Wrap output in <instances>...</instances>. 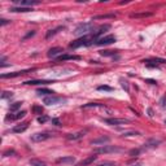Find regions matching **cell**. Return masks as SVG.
<instances>
[{"label":"cell","mask_w":166,"mask_h":166,"mask_svg":"<svg viewBox=\"0 0 166 166\" xmlns=\"http://www.w3.org/2000/svg\"><path fill=\"white\" fill-rule=\"evenodd\" d=\"M93 30V23L92 22H84V23H79V25L75 28L74 30V35L77 37H86L88 32H91Z\"/></svg>","instance_id":"cell-1"},{"label":"cell","mask_w":166,"mask_h":166,"mask_svg":"<svg viewBox=\"0 0 166 166\" xmlns=\"http://www.w3.org/2000/svg\"><path fill=\"white\" fill-rule=\"evenodd\" d=\"M93 42H96V40L92 38V35H91V37L86 35V37H82V38L77 39V40L71 42L70 48H74V49H75V48H79V47H88V46H91Z\"/></svg>","instance_id":"cell-2"},{"label":"cell","mask_w":166,"mask_h":166,"mask_svg":"<svg viewBox=\"0 0 166 166\" xmlns=\"http://www.w3.org/2000/svg\"><path fill=\"white\" fill-rule=\"evenodd\" d=\"M123 148L117 147V146H101L95 149V155H105V153H118L122 152Z\"/></svg>","instance_id":"cell-3"},{"label":"cell","mask_w":166,"mask_h":166,"mask_svg":"<svg viewBox=\"0 0 166 166\" xmlns=\"http://www.w3.org/2000/svg\"><path fill=\"white\" fill-rule=\"evenodd\" d=\"M102 122L107 123L110 126H121V125H126L130 121L126 118H102Z\"/></svg>","instance_id":"cell-4"},{"label":"cell","mask_w":166,"mask_h":166,"mask_svg":"<svg viewBox=\"0 0 166 166\" xmlns=\"http://www.w3.org/2000/svg\"><path fill=\"white\" fill-rule=\"evenodd\" d=\"M49 138H52V134H49V132H35L34 135H31V140L35 141V143L48 140Z\"/></svg>","instance_id":"cell-5"},{"label":"cell","mask_w":166,"mask_h":166,"mask_svg":"<svg viewBox=\"0 0 166 166\" xmlns=\"http://www.w3.org/2000/svg\"><path fill=\"white\" fill-rule=\"evenodd\" d=\"M66 99L65 97H61V96H47L44 97L43 102L46 105H55V104H59V102H65Z\"/></svg>","instance_id":"cell-6"},{"label":"cell","mask_w":166,"mask_h":166,"mask_svg":"<svg viewBox=\"0 0 166 166\" xmlns=\"http://www.w3.org/2000/svg\"><path fill=\"white\" fill-rule=\"evenodd\" d=\"M112 43H116V37L114 35H107V37L99 38L95 42V44H97V46H109Z\"/></svg>","instance_id":"cell-7"},{"label":"cell","mask_w":166,"mask_h":166,"mask_svg":"<svg viewBox=\"0 0 166 166\" xmlns=\"http://www.w3.org/2000/svg\"><path fill=\"white\" fill-rule=\"evenodd\" d=\"M35 69H26V70H21V71H13V73H5L1 74V78L5 79V78H16V77H21V75H25L28 73H31Z\"/></svg>","instance_id":"cell-8"},{"label":"cell","mask_w":166,"mask_h":166,"mask_svg":"<svg viewBox=\"0 0 166 166\" xmlns=\"http://www.w3.org/2000/svg\"><path fill=\"white\" fill-rule=\"evenodd\" d=\"M18 7H26V8H32V5H38L40 4V1L38 0H22V1H18V0H14Z\"/></svg>","instance_id":"cell-9"},{"label":"cell","mask_w":166,"mask_h":166,"mask_svg":"<svg viewBox=\"0 0 166 166\" xmlns=\"http://www.w3.org/2000/svg\"><path fill=\"white\" fill-rule=\"evenodd\" d=\"M25 116H26V110H20V112H17L16 114H8V116L5 117V121H7V122H9V121H18L21 118H23Z\"/></svg>","instance_id":"cell-10"},{"label":"cell","mask_w":166,"mask_h":166,"mask_svg":"<svg viewBox=\"0 0 166 166\" xmlns=\"http://www.w3.org/2000/svg\"><path fill=\"white\" fill-rule=\"evenodd\" d=\"M64 49H62L61 47H55V48H51L49 51H48L47 56L49 57V59H57V56L59 55H64Z\"/></svg>","instance_id":"cell-11"},{"label":"cell","mask_w":166,"mask_h":166,"mask_svg":"<svg viewBox=\"0 0 166 166\" xmlns=\"http://www.w3.org/2000/svg\"><path fill=\"white\" fill-rule=\"evenodd\" d=\"M110 141V138L109 136H100V138H97V139H93V140H91V144L92 146H105L107 143H109Z\"/></svg>","instance_id":"cell-12"},{"label":"cell","mask_w":166,"mask_h":166,"mask_svg":"<svg viewBox=\"0 0 166 166\" xmlns=\"http://www.w3.org/2000/svg\"><path fill=\"white\" fill-rule=\"evenodd\" d=\"M109 29H110V25H102V26H100V28L96 30V31L92 32V38L95 39V40H97L99 37H100V35H102L105 31H107V30H109Z\"/></svg>","instance_id":"cell-13"},{"label":"cell","mask_w":166,"mask_h":166,"mask_svg":"<svg viewBox=\"0 0 166 166\" xmlns=\"http://www.w3.org/2000/svg\"><path fill=\"white\" fill-rule=\"evenodd\" d=\"M96 158H97V156L96 155H91V156L87 157V158L82 160L81 162H78L77 166H90L91 164H93V161H96Z\"/></svg>","instance_id":"cell-14"},{"label":"cell","mask_w":166,"mask_h":166,"mask_svg":"<svg viewBox=\"0 0 166 166\" xmlns=\"http://www.w3.org/2000/svg\"><path fill=\"white\" fill-rule=\"evenodd\" d=\"M84 134H86V131H79V132H74V134H68V135H66V139H68L69 141H75V140L82 139L84 136Z\"/></svg>","instance_id":"cell-15"},{"label":"cell","mask_w":166,"mask_h":166,"mask_svg":"<svg viewBox=\"0 0 166 166\" xmlns=\"http://www.w3.org/2000/svg\"><path fill=\"white\" fill-rule=\"evenodd\" d=\"M75 162V158L73 156H66L61 157V158L57 160V164H62V165H73Z\"/></svg>","instance_id":"cell-16"},{"label":"cell","mask_w":166,"mask_h":166,"mask_svg":"<svg viewBox=\"0 0 166 166\" xmlns=\"http://www.w3.org/2000/svg\"><path fill=\"white\" fill-rule=\"evenodd\" d=\"M29 127V123L28 122H22V123H20V125H16L13 129H12V131L13 132H16V134H21V132H23V131H26Z\"/></svg>","instance_id":"cell-17"},{"label":"cell","mask_w":166,"mask_h":166,"mask_svg":"<svg viewBox=\"0 0 166 166\" xmlns=\"http://www.w3.org/2000/svg\"><path fill=\"white\" fill-rule=\"evenodd\" d=\"M161 143L160 140H155V139H152V140H149V141H147L146 144H144L143 147L140 148V150H147V149H150V148H156L158 144Z\"/></svg>","instance_id":"cell-18"},{"label":"cell","mask_w":166,"mask_h":166,"mask_svg":"<svg viewBox=\"0 0 166 166\" xmlns=\"http://www.w3.org/2000/svg\"><path fill=\"white\" fill-rule=\"evenodd\" d=\"M64 29H65L64 26H59V28H56V29H53V30H49V31L46 34V39H51L52 37H55L56 34H59V32L61 31V30H64Z\"/></svg>","instance_id":"cell-19"},{"label":"cell","mask_w":166,"mask_h":166,"mask_svg":"<svg viewBox=\"0 0 166 166\" xmlns=\"http://www.w3.org/2000/svg\"><path fill=\"white\" fill-rule=\"evenodd\" d=\"M68 60H81V56H74V55H61L57 57V61H68Z\"/></svg>","instance_id":"cell-20"},{"label":"cell","mask_w":166,"mask_h":166,"mask_svg":"<svg viewBox=\"0 0 166 166\" xmlns=\"http://www.w3.org/2000/svg\"><path fill=\"white\" fill-rule=\"evenodd\" d=\"M49 83H53V81H26L25 84H31V86H37V84H49Z\"/></svg>","instance_id":"cell-21"},{"label":"cell","mask_w":166,"mask_h":166,"mask_svg":"<svg viewBox=\"0 0 166 166\" xmlns=\"http://www.w3.org/2000/svg\"><path fill=\"white\" fill-rule=\"evenodd\" d=\"M11 12H14V13H20V12H31L32 11V8H26V7H12L11 9H9Z\"/></svg>","instance_id":"cell-22"},{"label":"cell","mask_w":166,"mask_h":166,"mask_svg":"<svg viewBox=\"0 0 166 166\" xmlns=\"http://www.w3.org/2000/svg\"><path fill=\"white\" fill-rule=\"evenodd\" d=\"M37 93H38V96H52L53 93V91H51V90H47V88H39L38 91H37Z\"/></svg>","instance_id":"cell-23"},{"label":"cell","mask_w":166,"mask_h":166,"mask_svg":"<svg viewBox=\"0 0 166 166\" xmlns=\"http://www.w3.org/2000/svg\"><path fill=\"white\" fill-rule=\"evenodd\" d=\"M152 16V13H149V12H148V13H132L131 16V18H141V17H150Z\"/></svg>","instance_id":"cell-24"},{"label":"cell","mask_w":166,"mask_h":166,"mask_svg":"<svg viewBox=\"0 0 166 166\" xmlns=\"http://www.w3.org/2000/svg\"><path fill=\"white\" fill-rule=\"evenodd\" d=\"M117 52H118V51H109V49H107V51H101L100 55L104 56V57H109V56H110V57H112V56L114 57V55H116Z\"/></svg>","instance_id":"cell-25"},{"label":"cell","mask_w":166,"mask_h":166,"mask_svg":"<svg viewBox=\"0 0 166 166\" xmlns=\"http://www.w3.org/2000/svg\"><path fill=\"white\" fill-rule=\"evenodd\" d=\"M21 105H22V102L21 101H17V102H14V104H12L11 105V108H9V112L11 113H13V112H17L21 108Z\"/></svg>","instance_id":"cell-26"},{"label":"cell","mask_w":166,"mask_h":166,"mask_svg":"<svg viewBox=\"0 0 166 166\" xmlns=\"http://www.w3.org/2000/svg\"><path fill=\"white\" fill-rule=\"evenodd\" d=\"M116 14H100V16H95L93 20H104V18H114Z\"/></svg>","instance_id":"cell-27"},{"label":"cell","mask_w":166,"mask_h":166,"mask_svg":"<svg viewBox=\"0 0 166 166\" xmlns=\"http://www.w3.org/2000/svg\"><path fill=\"white\" fill-rule=\"evenodd\" d=\"M139 132L138 131H123L122 132V136H139Z\"/></svg>","instance_id":"cell-28"},{"label":"cell","mask_w":166,"mask_h":166,"mask_svg":"<svg viewBox=\"0 0 166 166\" xmlns=\"http://www.w3.org/2000/svg\"><path fill=\"white\" fill-rule=\"evenodd\" d=\"M30 165L31 166H47L44 162L39 161V160H30Z\"/></svg>","instance_id":"cell-29"},{"label":"cell","mask_w":166,"mask_h":166,"mask_svg":"<svg viewBox=\"0 0 166 166\" xmlns=\"http://www.w3.org/2000/svg\"><path fill=\"white\" fill-rule=\"evenodd\" d=\"M153 62H156L157 65L158 64H166V60L165 59H158V57H155V59H150Z\"/></svg>","instance_id":"cell-30"},{"label":"cell","mask_w":166,"mask_h":166,"mask_svg":"<svg viewBox=\"0 0 166 166\" xmlns=\"http://www.w3.org/2000/svg\"><path fill=\"white\" fill-rule=\"evenodd\" d=\"M13 96V93L9 92V91H4L1 93V99H11Z\"/></svg>","instance_id":"cell-31"},{"label":"cell","mask_w":166,"mask_h":166,"mask_svg":"<svg viewBox=\"0 0 166 166\" xmlns=\"http://www.w3.org/2000/svg\"><path fill=\"white\" fill-rule=\"evenodd\" d=\"M97 90L99 91H113V88L109 87V86H99Z\"/></svg>","instance_id":"cell-32"},{"label":"cell","mask_w":166,"mask_h":166,"mask_svg":"<svg viewBox=\"0 0 166 166\" xmlns=\"http://www.w3.org/2000/svg\"><path fill=\"white\" fill-rule=\"evenodd\" d=\"M121 86L123 87V88L126 90V92H129L130 91V87H129V83L126 82V81H123V79H121Z\"/></svg>","instance_id":"cell-33"},{"label":"cell","mask_w":166,"mask_h":166,"mask_svg":"<svg viewBox=\"0 0 166 166\" xmlns=\"http://www.w3.org/2000/svg\"><path fill=\"white\" fill-rule=\"evenodd\" d=\"M32 110H34L37 114H42V113H43V108H42V107H37V105H34V107H32Z\"/></svg>","instance_id":"cell-34"},{"label":"cell","mask_w":166,"mask_h":166,"mask_svg":"<svg viewBox=\"0 0 166 166\" xmlns=\"http://www.w3.org/2000/svg\"><path fill=\"white\" fill-rule=\"evenodd\" d=\"M160 105H161L162 109H166V96H162L161 100H160Z\"/></svg>","instance_id":"cell-35"},{"label":"cell","mask_w":166,"mask_h":166,"mask_svg":"<svg viewBox=\"0 0 166 166\" xmlns=\"http://www.w3.org/2000/svg\"><path fill=\"white\" fill-rule=\"evenodd\" d=\"M96 166H116V164H114V162H110V161H105V162H101V164H99Z\"/></svg>","instance_id":"cell-36"},{"label":"cell","mask_w":166,"mask_h":166,"mask_svg":"<svg viewBox=\"0 0 166 166\" xmlns=\"http://www.w3.org/2000/svg\"><path fill=\"white\" fill-rule=\"evenodd\" d=\"M48 121V117L47 116H40V117H38V122L39 123H46Z\"/></svg>","instance_id":"cell-37"},{"label":"cell","mask_w":166,"mask_h":166,"mask_svg":"<svg viewBox=\"0 0 166 166\" xmlns=\"http://www.w3.org/2000/svg\"><path fill=\"white\" fill-rule=\"evenodd\" d=\"M140 152H141L140 149H132V150H130V156H138Z\"/></svg>","instance_id":"cell-38"},{"label":"cell","mask_w":166,"mask_h":166,"mask_svg":"<svg viewBox=\"0 0 166 166\" xmlns=\"http://www.w3.org/2000/svg\"><path fill=\"white\" fill-rule=\"evenodd\" d=\"M34 35H35V31H30V32H29V34H26V35H25V37H23V39H22V40H26V39H29V38H31V37H34Z\"/></svg>","instance_id":"cell-39"},{"label":"cell","mask_w":166,"mask_h":166,"mask_svg":"<svg viewBox=\"0 0 166 166\" xmlns=\"http://www.w3.org/2000/svg\"><path fill=\"white\" fill-rule=\"evenodd\" d=\"M7 23H9V21H8V20H5V18H1V20H0V25H1V26L7 25Z\"/></svg>","instance_id":"cell-40"},{"label":"cell","mask_w":166,"mask_h":166,"mask_svg":"<svg viewBox=\"0 0 166 166\" xmlns=\"http://www.w3.org/2000/svg\"><path fill=\"white\" fill-rule=\"evenodd\" d=\"M146 82L150 83V84H157V81H153V79H146Z\"/></svg>","instance_id":"cell-41"},{"label":"cell","mask_w":166,"mask_h":166,"mask_svg":"<svg viewBox=\"0 0 166 166\" xmlns=\"http://www.w3.org/2000/svg\"><path fill=\"white\" fill-rule=\"evenodd\" d=\"M52 122L55 123L56 126H60V121H59V119H52Z\"/></svg>","instance_id":"cell-42"},{"label":"cell","mask_w":166,"mask_h":166,"mask_svg":"<svg viewBox=\"0 0 166 166\" xmlns=\"http://www.w3.org/2000/svg\"><path fill=\"white\" fill-rule=\"evenodd\" d=\"M148 113H149V117H153V112H152V109H148Z\"/></svg>","instance_id":"cell-43"},{"label":"cell","mask_w":166,"mask_h":166,"mask_svg":"<svg viewBox=\"0 0 166 166\" xmlns=\"http://www.w3.org/2000/svg\"><path fill=\"white\" fill-rule=\"evenodd\" d=\"M134 166H141L140 164H136V165H134Z\"/></svg>","instance_id":"cell-44"},{"label":"cell","mask_w":166,"mask_h":166,"mask_svg":"<svg viewBox=\"0 0 166 166\" xmlns=\"http://www.w3.org/2000/svg\"><path fill=\"white\" fill-rule=\"evenodd\" d=\"M165 125H166V119H165Z\"/></svg>","instance_id":"cell-45"}]
</instances>
